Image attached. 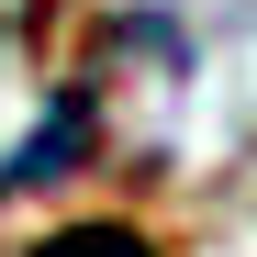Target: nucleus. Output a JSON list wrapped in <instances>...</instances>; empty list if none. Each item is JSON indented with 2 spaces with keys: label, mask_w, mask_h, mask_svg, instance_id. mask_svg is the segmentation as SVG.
Here are the masks:
<instances>
[{
  "label": "nucleus",
  "mask_w": 257,
  "mask_h": 257,
  "mask_svg": "<svg viewBox=\"0 0 257 257\" xmlns=\"http://www.w3.org/2000/svg\"><path fill=\"white\" fill-rule=\"evenodd\" d=\"M90 146H101V101H90V90H56V112H45V135H34V146H23L12 168H0V190H56L67 168L90 157Z\"/></svg>",
  "instance_id": "nucleus-1"
},
{
  "label": "nucleus",
  "mask_w": 257,
  "mask_h": 257,
  "mask_svg": "<svg viewBox=\"0 0 257 257\" xmlns=\"http://www.w3.org/2000/svg\"><path fill=\"white\" fill-rule=\"evenodd\" d=\"M34 257H157V246H146L135 224H67V235H45Z\"/></svg>",
  "instance_id": "nucleus-2"
}]
</instances>
